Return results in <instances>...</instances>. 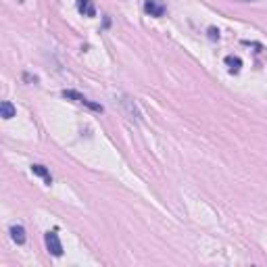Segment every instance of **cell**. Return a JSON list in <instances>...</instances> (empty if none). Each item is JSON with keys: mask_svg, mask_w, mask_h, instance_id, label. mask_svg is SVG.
I'll return each mask as SVG.
<instances>
[{"mask_svg": "<svg viewBox=\"0 0 267 267\" xmlns=\"http://www.w3.org/2000/svg\"><path fill=\"white\" fill-rule=\"evenodd\" d=\"M63 96H65V98H71V100H75V102H79V104H86L88 109L96 111V113H102V111H104L102 104H96V102L88 100L84 94H79V92H75V90H63Z\"/></svg>", "mask_w": 267, "mask_h": 267, "instance_id": "obj_1", "label": "cell"}, {"mask_svg": "<svg viewBox=\"0 0 267 267\" xmlns=\"http://www.w3.org/2000/svg\"><path fill=\"white\" fill-rule=\"evenodd\" d=\"M46 249H48L50 255H54V257H61L63 255V245H61V240H59V234L52 230V232H46Z\"/></svg>", "mask_w": 267, "mask_h": 267, "instance_id": "obj_2", "label": "cell"}, {"mask_svg": "<svg viewBox=\"0 0 267 267\" xmlns=\"http://www.w3.org/2000/svg\"><path fill=\"white\" fill-rule=\"evenodd\" d=\"M144 10L150 17H163L165 15V4L159 2V0H146L144 2Z\"/></svg>", "mask_w": 267, "mask_h": 267, "instance_id": "obj_3", "label": "cell"}, {"mask_svg": "<svg viewBox=\"0 0 267 267\" xmlns=\"http://www.w3.org/2000/svg\"><path fill=\"white\" fill-rule=\"evenodd\" d=\"M77 10L84 17H96V8L92 4V0H77Z\"/></svg>", "mask_w": 267, "mask_h": 267, "instance_id": "obj_4", "label": "cell"}, {"mask_svg": "<svg viewBox=\"0 0 267 267\" xmlns=\"http://www.w3.org/2000/svg\"><path fill=\"white\" fill-rule=\"evenodd\" d=\"M10 238H13L17 245H23V242H25V230H23V226H13L10 228Z\"/></svg>", "mask_w": 267, "mask_h": 267, "instance_id": "obj_5", "label": "cell"}, {"mask_svg": "<svg viewBox=\"0 0 267 267\" xmlns=\"http://www.w3.org/2000/svg\"><path fill=\"white\" fill-rule=\"evenodd\" d=\"M31 171L36 173V176H40V178H44V182L46 184H52V178H50V173H48V169H46L44 165H31Z\"/></svg>", "mask_w": 267, "mask_h": 267, "instance_id": "obj_6", "label": "cell"}, {"mask_svg": "<svg viewBox=\"0 0 267 267\" xmlns=\"http://www.w3.org/2000/svg\"><path fill=\"white\" fill-rule=\"evenodd\" d=\"M226 65L230 67L232 73H238L240 67H242V61L238 59V56H232V54H230V56H226Z\"/></svg>", "mask_w": 267, "mask_h": 267, "instance_id": "obj_7", "label": "cell"}, {"mask_svg": "<svg viewBox=\"0 0 267 267\" xmlns=\"http://www.w3.org/2000/svg\"><path fill=\"white\" fill-rule=\"evenodd\" d=\"M0 111H2V117H4V119H13L15 113H17L15 107H13V104H10L8 100H4L2 104H0Z\"/></svg>", "mask_w": 267, "mask_h": 267, "instance_id": "obj_8", "label": "cell"}, {"mask_svg": "<svg viewBox=\"0 0 267 267\" xmlns=\"http://www.w3.org/2000/svg\"><path fill=\"white\" fill-rule=\"evenodd\" d=\"M209 38H211V40H219V29L209 27Z\"/></svg>", "mask_w": 267, "mask_h": 267, "instance_id": "obj_9", "label": "cell"}]
</instances>
